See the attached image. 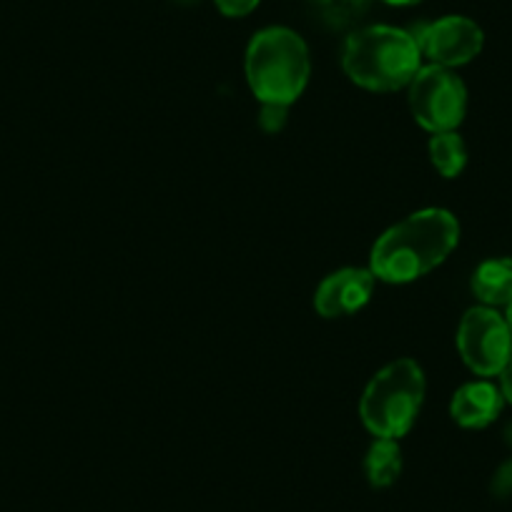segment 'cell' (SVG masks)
Returning <instances> with one entry per match:
<instances>
[{
    "label": "cell",
    "mask_w": 512,
    "mask_h": 512,
    "mask_svg": "<svg viewBox=\"0 0 512 512\" xmlns=\"http://www.w3.org/2000/svg\"><path fill=\"white\" fill-rule=\"evenodd\" d=\"M460 241V224L447 209H422L390 226L372 246L374 279L407 284L440 267Z\"/></svg>",
    "instance_id": "obj_1"
},
{
    "label": "cell",
    "mask_w": 512,
    "mask_h": 512,
    "mask_svg": "<svg viewBox=\"0 0 512 512\" xmlns=\"http://www.w3.org/2000/svg\"><path fill=\"white\" fill-rule=\"evenodd\" d=\"M342 66L349 81L367 91H400L422 68V53L410 31L392 26H367L349 33Z\"/></svg>",
    "instance_id": "obj_2"
},
{
    "label": "cell",
    "mask_w": 512,
    "mask_h": 512,
    "mask_svg": "<svg viewBox=\"0 0 512 512\" xmlns=\"http://www.w3.org/2000/svg\"><path fill=\"white\" fill-rule=\"evenodd\" d=\"M312 73L309 48L292 28L274 26L256 33L246 48V81L264 106H284L304 93Z\"/></svg>",
    "instance_id": "obj_3"
},
{
    "label": "cell",
    "mask_w": 512,
    "mask_h": 512,
    "mask_svg": "<svg viewBox=\"0 0 512 512\" xmlns=\"http://www.w3.org/2000/svg\"><path fill=\"white\" fill-rule=\"evenodd\" d=\"M425 400V374L412 359H397L372 377L359 402L364 427L374 437L400 440L415 425Z\"/></svg>",
    "instance_id": "obj_4"
},
{
    "label": "cell",
    "mask_w": 512,
    "mask_h": 512,
    "mask_svg": "<svg viewBox=\"0 0 512 512\" xmlns=\"http://www.w3.org/2000/svg\"><path fill=\"white\" fill-rule=\"evenodd\" d=\"M410 108L430 134L455 131L467 111V88L452 68L425 66L410 83Z\"/></svg>",
    "instance_id": "obj_5"
},
{
    "label": "cell",
    "mask_w": 512,
    "mask_h": 512,
    "mask_svg": "<svg viewBox=\"0 0 512 512\" xmlns=\"http://www.w3.org/2000/svg\"><path fill=\"white\" fill-rule=\"evenodd\" d=\"M457 349L467 367L480 377H495L512 359V332L507 319L492 307H475L462 317Z\"/></svg>",
    "instance_id": "obj_6"
},
{
    "label": "cell",
    "mask_w": 512,
    "mask_h": 512,
    "mask_svg": "<svg viewBox=\"0 0 512 512\" xmlns=\"http://www.w3.org/2000/svg\"><path fill=\"white\" fill-rule=\"evenodd\" d=\"M410 33L415 36L422 56L430 58L432 66L442 68L465 66L480 56L485 43L482 28L465 16H445Z\"/></svg>",
    "instance_id": "obj_7"
},
{
    "label": "cell",
    "mask_w": 512,
    "mask_h": 512,
    "mask_svg": "<svg viewBox=\"0 0 512 512\" xmlns=\"http://www.w3.org/2000/svg\"><path fill=\"white\" fill-rule=\"evenodd\" d=\"M372 289V269H339V272L329 274V277L319 284L317 294H314V309H317L319 317L324 319L349 317V314L359 312V309L369 302Z\"/></svg>",
    "instance_id": "obj_8"
},
{
    "label": "cell",
    "mask_w": 512,
    "mask_h": 512,
    "mask_svg": "<svg viewBox=\"0 0 512 512\" xmlns=\"http://www.w3.org/2000/svg\"><path fill=\"white\" fill-rule=\"evenodd\" d=\"M502 390H497L490 382H470L462 384L450 402L452 420L467 430H482L492 425L502 412Z\"/></svg>",
    "instance_id": "obj_9"
},
{
    "label": "cell",
    "mask_w": 512,
    "mask_h": 512,
    "mask_svg": "<svg viewBox=\"0 0 512 512\" xmlns=\"http://www.w3.org/2000/svg\"><path fill=\"white\" fill-rule=\"evenodd\" d=\"M472 292L485 307H507L512 302V259H490L472 274Z\"/></svg>",
    "instance_id": "obj_10"
},
{
    "label": "cell",
    "mask_w": 512,
    "mask_h": 512,
    "mask_svg": "<svg viewBox=\"0 0 512 512\" xmlns=\"http://www.w3.org/2000/svg\"><path fill=\"white\" fill-rule=\"evenodd\" d=\"M364 472H367V480L372 487H390L402 472V450L397 440L377 437V442L369 447L367 460H364Z\"/></svg>",
    "instance_id": "obj_11"
},
{
    "label": "cell",
    "mask_w": 512,
    "mask_h": 512,
    "mask_svg": "<svg viewBox=\"0 0 512 512\" xmlns=\"http://www.w3.org/2000/svg\"><path fill=\"white\" fill-rule=\"evenodd\" d=\"M430 161L445 179H455L462 174L467 164V146L462 136L455 131H442L432 134L430 139Z\"/></svg>",
    "instance_id": "obj_12"
},
{
    "label": "cell",
    "mask_w": 512,
    "mask_h": 512,
    "mask_svg": "<svg viewBox=\"0 0 512 512\" xmlns=\"http://www.w3.org/2000/svg\"><path fill=\"white\" fill-rule=\"evenodd\" d=\"M319 18L332 28H349L364 18L369 0H314Z\"/></svg>",
    "instance_id": "obj_13"
},
{
    "label": "cell",
    "mask_w": 512,
    "mask_h": 512,
    "mask_svg": "<svg viewBox=\"0 0 512 512\" xmlns=\"http://www.w3.org/2000/svg\"><path fill=\"white\" fill-rule=\"evenodd\" d=\"M214 3L226 18H244L249 16L262 0H214Z\"/></svg>",
    "instance_id": "obj_14"
},
{
    "label": "cell",
    "mask_w": 512,
    "mask_h": 512,
    "mask_svg": "<svg viewBox=\"0 0 512 512\" xmlns=\"http://www.w3.org/2000/svg\"><path fill=\"white\" fill-rule=\"evenodd\" d=\"M284 116H287V108L284 106H264L262 121L269 131H277V128L284 123Z\"/></svg>",
    "instance_id": "obj_15"
},
{
    "label": "cell",
    "mask_w": 512,
    "mask_h": 512,
    "mask_svg": "<svg viewBox=\"0 0 512 512\" xmlns=\"http://www.w3.org/2000/svg\"><path fill=\"white\" fill-rule=\"evenodd\" d=\"M500 390H502V397H505V400L512 405V359L500 374Z\"/></svg>",
    "instance_id": "obj_16"
},
{
    "label": "cell",
    "mask_w": 512,
    "mask_h": 512,
    "mask_svg": "<svg viewBox=\"0 0 512 512\" xmlns=\"http://www.w3.org/2000/svg\"><path fill=\"white\" fill-rule=\"evenodd\" d=\"M387 6H395V8H407V6H417L420 0H382Z\"/></svg>",
    "instance_id": "obj_17"
},
{
    "label": "cell",
    "mask_w": 512,
    "mask_h": 512,
    "mask_svg": "<svg viewBox=\"0 0 512 512\" xmlns=\"http://www.w3.org/2000/svg\"><path fill=\"white\" fill-rule=\"evenodd\" d=\"M507 327H510V332H512V302L510 304H507Z\"/></svg>",
    "instance_id": "obj_18"
}]
</instances>
